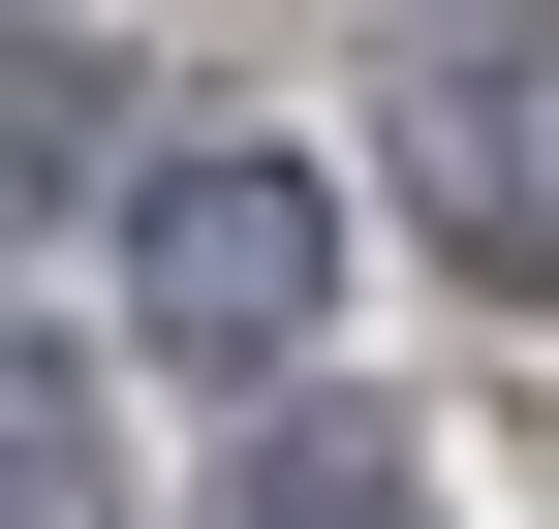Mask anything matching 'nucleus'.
Returning <instances> with one entry per match:
<instances>
[{"label": "nucleus", "instance_id": "3", "mask_svg": "<svg viewBox=\"0 0 559 529\" xmlns=\"http://www.w3.org/2000/svg\"><path fill=\"white\" fill-rule=\"evenodd\" d=\"M218 529H436V468L373 405H280V436H218Z\"/></svg>", "mask_w": 559, "mask_h": 529}, {"label": "nucleus", "instance_id": "2", "mask_svg": "<svg viewBox=\"0 0 559 529\" xmlns=\"http://www.w3.org/2000/svg\"><path fill=\"white\" fill-rule=\"evenodd\" d=\"M373 125H404V219H436L498 311H559V0H436Z\"/></svg>", "mask_w": 559, "mask_h": 529}, {"label": "nucleus", "instance_id": "1", "mask_svg": "<svg viewBox=\"0 0 559 529\" xmlns=\"http://www.w3.org/2000/svg\"><path fill=\"white\" fill-rule=\"evenodd\" d=\"M342 281H373V219H342V156L311 125H187L156 187H124V374L156 405H311L342 374Z\"/></svg>", "mask_w": 559, "mask_h": 529}, {"label": "nucleus", "instance_id": "4", "mask_svg": "<svg viewBox=\"0 0 559 529\" xmlns=\"http://www.w3.org/2000/svg\"><path fill=\"white\" fill-rule=\"evenodd\" d=\"M0 529H124V436H94L62 343H32V436H0Z\"/></svg>", "mask_w": 559, "mask_h": 529}, {"label": "nucleus", "instance_id": "5", "mask_svg": "<svg viewBox=\"0 0 559 529\" xmlns=\"http://www.w3.org/2000/svg\"><path fill=\"white\" fill-rule=\"evenodd\" d=\"M62 187H156V156H124V32H32V219H62Z\"/></svg>", "mask_w": 559, "mask_h": 529}]
</instances>
